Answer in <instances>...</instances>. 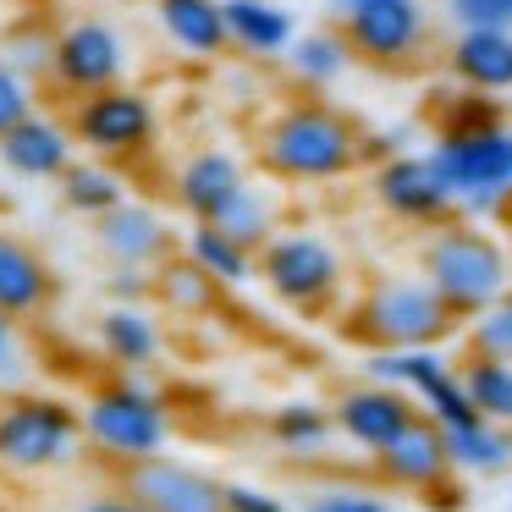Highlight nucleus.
Returning <instances> with one entry per match:
<instances>
[{
  "label": "nucleus",
  "mask_w": 512,
  "mask_h": 512,
  "mask_svg": "<svg viewBox=\"0 0 512 512\" xmlns=\"http://www.w3.org/2000/svg\"><path fill=\"white\" fill-rule=\"evenodd\" d=\"M61 199H67V210H78V215H89V221H100L105 210L127 204V188H122V177H116L111 166L72 160L67 177H61Z\"/></svg>",
  "instance_id": "nucleus-28"
},
{
  "label": "nucleus",
  "mask_w": 512,
  "mask_h": 512,
  "mask_svg": "<svg viewBox=\"0 0 512 512\" xmlns=\"http://www.w3.org/2000/svg\"><path fill=\"white\" fill-rule=\"evenodd\" d=\"M0 61L28 83H45L56 72V34L45 23H17L0 34Z\"/></svg>",
  "instance_id": "nucleus-29"
},
{
  "label": "nucleus",
  "mask_w": 512,
  "mask_h": 512,
  "mask_svg": "<svg viewBox=\"0 0 512 512\" xmlns=\"http://www.w3.org/2000/svg\"><path fill=\"white\" fill-rule=\"evenodd\" d=\"M309 512H386L375 496H353V490H331V496H320Z\"/></svg>",
  "instance_id": "nucleus-39"
},
{
  "label": "nucleus",
  "mask_w": 512,
  "mask_h": 512,
  "mask_svg": "<svg viewBox=\"0 0 512 512\" xmlns=\"http://www.w3.org/2000/svg\"><path fill=\"white\" fill-rule=\"evenodd\" d=\"M463 386L474 397V408L496 424H512V364L507 358H468L463 364Z\"/></svg>",
  "instance_id": "nucleus-30"
},
{
  "label": "nucleus",
  "mask_w": 512,
  "mask_h": 512,
  "mask_svg": "<svg viewBox=\"0 0 512 512\" xmlns=\"http://www.w3.org/2000/svg\"><path fill=\"white\" fill-rule=\"evenodd\" d=\"M50 292H56V281H50L45 254L34 243H23V237L0 232V309L12 320H23V314L45 309Z\"/></svg>",
  "instance_id": "nucleus-18"
},
{
  "label": "nucleus",
  "mask_w": 512,
  "mask_h": 512,
  "mask_svg": "<svg viewBox=\"0 0 512 512\" xmlns=\"http://www.w3.org/2000/svg\"><path fill=\"white\" fill-rule=\"evenodd\" d=\"M122 496H133L144 512H226V485L199 468L177 463V457H144L127 463Z\"/></svg>",
  "instance_id": "nucleus-11"
},
{
  "label": "nucleus",
  "mask_w": 512,
  "mask_h": 512,
  "mask_svg": "<svg viewBox=\"0 0 512 512\" xmlns=\"http://www.w3.org/2000/svg\"><path fill=\"white\" fill-rule=\"evenodd\" d=\"M94 248L111 265H138V270H160L171 259V232L149 204H116L94 221Z\"/></svg>",
  "instance_id": "nucleus-13"
},
{
  "label": "nucleus",
  "mask_w": 512,
  "mask_h": 512,
  "mask_svg": "<svg viewBox=\"0 0 512 512\" xmlns=\"http://www.w3.org/2000/svg\"><path fill=\"white\" fill-rule=\"evenodd\" d=\"M226 28H232V45L248 56H287L292 50V12L276 0H221Z\"/></svg>",
  "instance_id": "nucleus-21"
},
{
  "label": "nucleus",
  "mask_w": 512,
  "mask_h": 512,
  "mask_svg": "<svg viewBox=\"0 0 512 512\" xmlns=\"http://www.w3.org/2000/svg\"><path fill=\"white\" fill-rule=\"evenodd\" d=\"M336 17H347V12H358V6H375V0H325Z\"/></svg>",
  "instance_id": "nucleus-41"
},
{
  "label": "nucleus",
  "mask_w": 512,
  "mask_h": 512,
  "mask_svg": "<svg viewBox=\"0 0 512 512\" xmlns=\"http://www.w3.org/2000/svg\"><path fill=\"white\" fill-rule=\"evenodd\" d=\"M100 347L116 358V364L138 369V364H155L160 353V325L149 320L144 303H111L100 314Z\"/></svg>",
  "instance_id": "nucleus-23"
},
{
  "label": "nucleus",
  "mask_w": 512,
  "mask_h": 512,
  "mask_svg": "<svg viewBox=\"0 0 512 512\" xmlns=\"http://www.w3.org/2000/svg\"><path fill=\"white\" fill-rule=\"evenodd\" d=\"M364 149L369 138L336 105L320 100H298L287 111H276L265 138H259V160L281 182H336L364 160Z\"/></svg>",
  "instance_id": "nucleus-1"
},
{
  "label": "nucleus",
  "mask_w": 512,
  "mask_h": 512,
  "mask_svg": "<svg viewBox=\"0 0 512 512\" xmlns=\"http://www.w3.org/2000/svg\"><path fill=\"white\" fill-rule=\"evenodd\" d=\"M353 45H347L342 28H314V34H298L287 50V67L298 72L309 89H325V83H336L347 67H353Z\"/></svg>",
  "instance_id": "nucleus-24"
},
{
  "label": "nucleus",
  "mask_w": 512,
  "mask_h": 512,
  "mask_svg": "<svg viewBox=\"0 0 512 512\" xmlns=\"http://www.w3.org/2000/svg\"><path fill=\"white\" fill-rule=\"evenodd\" d=\"M375 199L386 204L397 221L413 226H441L446 215L457 210L452 188H446L441 166L430 155H391L386 166L375 171Z\"/></svg>",
  "instance_id": "nucleus-12"
},
{
  "label": "nucleus",
  "mask_w": 512,
  "mask_h": 512,
  "mask_svg": "<svg viewBox=\"0 0 512 512\" xmlns=\"http://www.w3.org/2000/svg\"><path fill=\"white\" fill-rule=\"evenodd\" d=\"M468 353H479V358H507V364H512V292H507V298H496L490 309H479L474 320H468Z\"/></svg>",
  "instance_id": "nucleus-32"
},
{
  "label": "nucleus",
  "mask_w": 512,
  "mask_h": 512,
  "mask_svg": "<svg viewBox=\"0 0 512 512\" xmlns=\"http://www.w3.org/2000/svg\"><path fill=\"white\" fill-rule=\"evenodd\" d=\"M446 23L463 28H512V0H446Z\"/></svg>",
  "instance_id": "nucleus-34"
},
{
  "label": "nucleus",
  "mask_w": 512,
  "mask_h": 512,
  "mask_svg": "<svg viewBox=\"0 0 512 512\" xmlns=\"http://www.w3.org/2000/svg\"><path fill=\"white\" fill-rule=\"evenodd\" d=\"M78 512H144L133 496H105V501H89V507H78Z\"/></svg>",
  "instance_id": "nucleus-40"
},
{
  "label": "nucleus",
  "mask_w": 512,
  "mask_h": 512,
  "mask_svg": "<svg viewBox=\"0 0 512 512\" xmlns=\"http://www.w3.org/2000/svg\"><path fill=\"white\" fill-rule=\"evenodd\" d=\"M243 182H248L243 166H237L226 149H199V155L177 171V204L193 215V221H215L221 204L232 199Z\"/></svg>",
  "instance_id": "nucleus-19"
},
{
  "label": "nucleus",
  "mask_w": 512,
  "mask_h": 512,
  "mask_svg": "<svg viewBox=\"0 0 512 512\" xmlns=\"http://www.w3.org/2000/svg\"><path fill=\"white\" fill-rule=\"evenodd\" d=\"M430 160L441 166L457 210L468 221L512 210V127H474V133H435Z\"/></svg>",
  "instance_id": "nucleus-4"
},
{
  "label": "nucleus",
  "mask_w": 512,
  "mask_h": 512,
  "mask_svg": "<svg viewBox=\"0 0 512 512\" xmlns=\"http://www.w3.org/2000/svg\"><path fill=\"white\" fill-rule=\"evenodd\" d=\"M188 259H199L221 287H243V281L259 276V254H248L243 243H232L226 232H215L210 221H193L188 232Z\"/></svg>",
  "instance_id": "nucleus-27"
},
{
  "label": "nucleus",
  "mask_w": 512,
  "mask_h": 512,
  "mask_svg": "<svg viewBox=\"0 0 512 512\" xmlns=\"http://www.w3.org/2000/svg\"><path fill=\"white\" fill-rule=\"evenodd\" d=\"M83 413L56 397H12L0 408V463L6 468H56L78 452Z\"/></svg>",
  "instance_id": "nucleus-7"
},
{
  "label": "nucleus",
  "mask_w": 512,
  "mask_h": 512,
  "mask_svg": "<svg viewBox=\"0 0 512 512\" xmlns=\"http://www.w3.org/2000/svg\"><path fill=\"white\" fill-rule=\"evenodd\" d=\"M72 138L100 160H133L155 144V105L138 89H100L72 105Z\"/></svg>",
  "instance_id": "nucleus-8"
},
{
  "label": "nucleus",
  "mask_w": 512,
  "mask_h": 512,
  "mask_svg": "<svg viewBox=\"0 0 512 512\" xmlns=\"http://www.w3.org/2000/svg\"><path fill=\"white\" fill-rule=\"evenodd\" d=\"M276 215H281L276 193L259 188V182H243V188L221 204V215H215L210 226H215V232H226L232 243H243L248 254H259V248L276 237Z\"/></svg>",
  "instance_id": "nucleus-22"
},
{
  "label": "nucleus",
  "mask_w": 512,
  "mask_h": 512,
  "mask_svg": "<svg viewBox=\"0 0 512 512\" xmlns=\"http://www.w3.org/2000/svg\"><path fill=\"white\" fill-rule=\"evenodd\" d=\"M127 72V39L105 17H78L72 28L56 34V72L50 83L67 94H100L116 89Z\"/></svg>",
  "instance_id": "nucleus-9"
},
{
  "label": "nucleus",
  "mask_w": 512,
  "mask_h": 512,
  "mask_svg": "<svg viewBox=\"0 0 512 512\" xmlns=\"http://www.w3.org/2000/svg\"><path fill=\"white\" fill-rule=\"evenodd\" d=\"M155 298L177 314H210L215 303H221V281H215L199 259L182 254V259H166V265L155 270Z\"/></svg>",
  "instance_id": "nucleus-26"
},
{
  "label": "nucleus",
  "mask_w": 512,
  "mask_h": 512,
  "mask_svg": "<svg viewBox=\"0 0 512 512\" xmlns=\"http://www.w3.org/2000/svg\"><path fill=\"white\" fill-rule=\"evenodd\" d=\"M413 402L402 386H386V380H375V386H358L347 391L342 402H336V424H342L347 441H358L364 452H380V446H391L402 430H408L413 419Z\"/></svg>",
  "instance_id": "nucleus-15"
},
{
  "label": "nucleus",
  "mask_w": 512,
  "mask_h": 512,
  "mask_svg": "<svg viewBox=\"0 0 512 512\" xmlns=\"http://www.w3.org/2000/svg\"><path fill=\"white\" fill-rule=\"evenodd\" d=\"M226 512H287V501L259 485H226Z\"/></svg>",
  "instance_id": "nucleus-38"
},
{
  "label": "nucleus",
  "mask_w": 512,
  "mask_h": 512,
  "mask_svg": "<svg viewBox=\"0 0 512 512\" xmlns=\"http://www.w3.org/2000/svg\"><path fill=\"white\" fill-rule=\"evenodd\" d=\"M375 463H380V474H386L391 485H408V490L441 485L446 468H452V446H446L441 419H430V413H413L408 430H402L391 446H380V452H375Z\"/></svg>",
  "instance_id": "nucleus-14"
},
{
  "label": "nucleus",
  "mask_w": 512,
  "mask_h": 512,
  "mask_svg": "<svg viewBox=\"0 0 512 512\" xmlns=\"http://www.w3.org/2000/svg\"><path fill=\"white\" fill-rule=\"evenodd\" d=\"M347 331L369 347H441L457 331V314L441 292L419 276H375L358 298Z\"/></svg>",
  "instance_id": "nucleus-3"
},
{
  "label": "nucleus",
  "mask_w": 512,
  "mask_h": 512,
  "mask_svg": "<svg viewBox=\"0 0 512 512\" xmlns=\"http://www.w3.org/2000/svg\"><path fill=\"white\" fill-rule=\"evenodd\" d=\"M259 276H265V287L276 292L287 309L314 314L336 298V287H342V259H336V248L314 232H276L259 248Z\"/></svg>",
  "instance_id": "nucleus-6"
},
{
  "label": "nucleus",
  "mask_w": 512,
  "mask_h": 512,
  "mask_svg": "<svg viewBox=\"0 0 512 512\" xmlns=\"http://www.w3.org/2000/svg\"><path fill=\"white\" fill-rule=\"evenodd\" d=\"M155 12H160L166 39L177 50H188V56H221L232 45L221 0H155Z\"/></svg>",
  "instance_id": "nucleus-20"
},
{
  "label": "nucleus",
  "mask_w": 512,
  "mask_h": 512,
  "mask_svg": "<svg viewBox=\"0 0 512 512\" xmlns=\"http://www.w3.org/2000/svg\"><path fill=\"white\" fill-rule=\"evenodd\" d=\"M446 446H452V468H468V474H501V468H512V435L496 419L452 424Z\"/></svg>",
  "instance_id": "nucleus-25"
},
{
  "label": "nucleus",
  "mask_w": 512,
  "mask_h": 512,
  "mask_svg": "<svg viewBox=\"0 0 512 512\" xmlns=\"http://www.w3.org/2000/svg\"><path fill=\"white\" fill-rule=\"evenodd\" d=\"M28 380V364L17 353V336H12V314L0 309V386H23Z\"/></svg>",
  "instance_id": "nucleus-37"
},
{
  "label": "nucleus",
  "mask_w": 512,
  "mask_h": 512,
  "mask_svg": "<svg viewBox=\"0 0 512 512\" xmlns=\"http://www.w3.org/2000/svg\"><path fill=\"white\" fill-rule=\"evenodd\" d=\"M446 67L463 89L512 94V28H463L446 50Z\"/></svg>",
  "instance_id": "nucleus-17"
},
{
  "label": "nucleus",
  "mask_w": 512,
  "mask_h": 512,
  "mask_svg": "<svg viewBox=\"0 0 512 512\" xmlns=\"http://www.w3.org/2000/svg\"><path fill=\"white\" fill-rule=\"evenodd\" d=\"M28 116H34V83L17 78V72L0 61V138L12 133L17 122H28Z\"/></svg>",
  "instance_id": "nucleus-35"
},
{
  "label": "nucleus",
  "mask_w": 512,
  "mask_h": 512,
  "mask_svg": "<svg viewBox=\"0 0 512 512\" xmlns=\"http://www.w3.org/2000/svg\"><path fill=\"white\" fill-rule=\"evenodd\" d=\"M72 127L50 122V116H28L17 122L12 133L0 138V166L12 171V177H28V182H61L72 166Z\"/></svg>",
  "instance_id": "nucleus-16"
},
{
  "label": "nucleus",
  "mask_w": 512,
  "mask_h": 512,
  "mask_svg": "<svg viewBox=\"0 0 512 512\" xmlns=\"http://www.w3.org/2000/svg\"><path fill=\"white\" fill-rule=\"evenodd\" d=\"M270 435L292 452H320L325 435H331V413L320 402H281L276 419H270Z\"/></svg>",
  "instance_id": "nucleus-31"
},
{
  "label": "nucleus",
  "mask_w": 512,
  "mask_h": 512,
  "mask_svg": "<svg viewBox=\"0 0 512 512\" xmlns=\"http://www.w3.org/2000/svg\"><path fill=\"white\" fill-rule=\"evenodd\" d=\"M342 34L358 61L402 67L430 39V12H424L419 0H375V6H358V12L342 17Z\"/></svg>",
  "instance_id": "nucleus-10"
},
{
  "label": "nucleus",
  "mask_w": 512,
  "mask_h": 512,
  "mask_svg": "<svg viewBox=\"0 0 512 512\" xmlns=\"http://www.w3.org/2000/svg\"><path fill=\"white\" fill-rule=\"evenodd\" d=\"M111 298H116V303H144V298H155V270L116 265V270H111Z\"/></svg>",
  "instance_id": "nucleus-36"
},
{
  "label": "nucleus",
  "mask_w": 512,
  "mask_h": 512,
  "mask_svg": "<svg viewBox=\"0 0 512 512\" xmlns=\"http://www.w3.org/2000/svg\"><path fill=\"white\" fill-rule=\"evenodd\" d=\"M83 435L100 446L116 463H144V457H160L171 441V419L160 408V397H149L133 380H116V386H100L83 408Z\"/></svg>",
  "instance_id": "nucleus-5"
},
{
  "label": "nucleus",
  "mask_w": 512,
  "mask_h": 512,
  "mask_svg": "<svg viewBox=\"0 0 512 512\" xmlns=\"http://www.w3.org/2000/svg\"><path fill=\"white\" fill-rule=\"evenodd\" d=\"M496 122H501V105H496V94H479V89L446 94L441 133H474V127H496Z\"/></svg>",
  "instance_id": "nucleus-33"
},
{
  "label": "nucleus",
  "mask_w": 512,
  "mask_h": 512,
  "mask_svg": "<svg viewBox=\"0 0 512 512\" xmlns=\"http://www.w3.org/2000/svg\"><path fill=\"white\" fill-rule=\"evenodd\" d=\"M424 281L452 303L457 320H474L512 292V248L479 221H441V232L424 243Z\"/></svg>",
  "instance_id": "nucleus-2"
},
{
  "label": "nucleus",
  "mask_w": 512,
  "mask_h": 512,
  "mask_svg": "<svg viewBox=\"0 0 512 512\" xmlns=\"http://www.w3.org/2000/svg\"><path fill=\"white\" fill-rule=\"evenodd\" d=\"M507 248H512V210H507Z\"/></svg>",
  "instance_id": "nucleus-42"
}]
</instances>
